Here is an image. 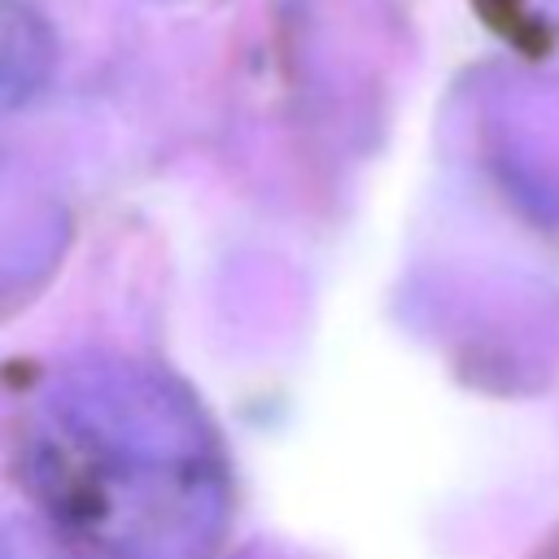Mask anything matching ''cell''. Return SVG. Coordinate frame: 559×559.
<instances>
[{"instance_id": "cell-2", "label": "cell", "mask_w": 559, "mask_h": 559, "mask_svg": "<svg viewBox=\"0 0 559 559\" xmlns=\"http://www.w3.org/2000/svg\"><path fill=\"white\" fill-rule=\"evenodd\" d=\"M57 61V39L35 4L0 0V118L39 96Z\"/></svg>"}, {"instance_id": "cell-1", "label": "cell", "mask_w": 559, "mask_h": 559, "mask_svg": "<svg viewBox=\"0 0 559 559\" xmlns=\"http://www.w3.org/2000/svg\"><path fill=\"white\" fill-rule=\"evenodd\" d=\"M17 472L44 524L87 559H210L231 524L210 415L170 371L118 354L70 358L35 384Z\"/></svg>"}, {"instance_id": "cell-3", "label": "cell", "mask_w": 559, "mask_h": 559, "mask_svg": "<svg viewBox=\"0 0 559 559\" xmlns=\"http://www.w3.org/2000/svg\"><path fill=\"white\" fill-rule=\"evenodd\" d=\"M0 559H87L79 546H70L57 528L13 520L0 528Z\"/></svg>"}]
</instances>
